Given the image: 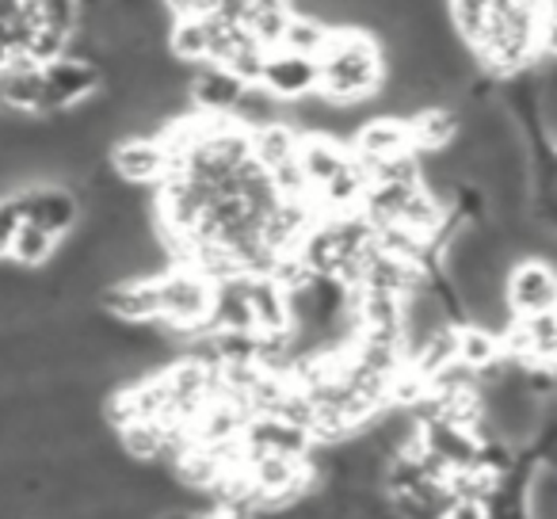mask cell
I'll return each mask as SVG.
<instances>
[{"instance_id": "6da1fadb", "label": "cell", "mask_w": 557, "mask_h": 519, "mask_svg": "<svg viewBox=\"0 0 557 519\" xmlns=\"http://www.w3.org/2000/svg\"><path fill=\"white\" fill-rule=\"evenodd\" d=\"M386 88V50L371 32H333L321 54V96L336 108H359Z\"/></svg>"}, {"instance_id": "7a4b0ae2", "label": "cell", "mask_w": 557, "mask_h": 519, "mask_svg": "<svg viewBox=\"0 0 557 519\" xmlns=\"http://www.w3.org/2000/svg\"><path fill=\"white\" fill-rule=\"evenodd\" d=\"M161 291V325L176 333L180 341H202L210 333V313H214V283L187 264H176L157 280Z\"/></svg>"}, {"instance_id": "3957f363", "label": "cell", "mask_w": 557, "mask_h": 519, "mask_svg": "<svg viewBox=\"0 0 557 519\" xmlns=\"http://www.w3.org/2000/svg\"><path fill=\"white\" fill-rule=\"evenodd\" d=\"M47 77V92H42V115H62V111H77L88 100L103 92V73L85 58H62V62L42 70Z\"/></svg>"}, {"instance_id": "277c9868", "label": "cell", "mask_w": 557, "mask_h": 519, "mask_svg": "<svg viewBox=\"0 0 557 519\" xmlns=\"http://www.w3.org/2000/svg\"><path fill=\"white\" fill-rule=\"evenodd\" d=\"M240 447H245V462L248 458H263V455L306 462L318 443H313V435L306 432L302 424H295V420L278 417V412H260V417L248 420L245 432H240Z\"/></svg>"}, {"instance_id": "5b68a950", "label": "cell", "mask_w": 557, "mask_h": 519, "mask_svg": "<svg viewBox=\"0 0 557 519\" xmlns=\"http://www.w3.org/2000/svg\"><path fill=\"white\" fill-rule=\"evenodd\" d=\"M108 164L131 187H161L172 176V153L164 138H115V146L108 149Z\"/></svg>"}, {"instance_id": "8992f818", "label": "cell", "mask_w": 557, "mask_h": 519, "mask_svg": "<svg viewBox=\"0 0 557 519\" xmlns=\"http://www.w3.org/2000/svg\"><path fill=\"white\" fill-rule=\"evenodd\" d=\"M504 295H508V306L519 321L554 313L557 310V272L546 260H519V264H511Z\"/></svg>"}, {"instance_id": "52a82bcc", "label": "cell", "mask_w": 557, "mask_h": 519, "mask_svg": "<svg viewBox=\"0 0 557 519\" xmlns=\"http://www.w3.org/2000/svg\"><path fill=\"white\" fill-rule=\"evenodd\" d=\"M24 207L27 222L42 225L58 240L81 225V195L70 184H32L24 191H12Z\"/></svg>"}, {"instance_id": "ba28073f", "label": "cell", "mask_w": 557, "mask_h": 519, "mask_svg": "<svg viewBox=\"0 0 557 519\" xmlns=\"http://www.w3.org/2000/svg\"><path fill=\"white\" fill-rule=\"evenodd\" d=\"M348 146H351V153H356V161L367 164V169H379V164L401 161V157L417 153V149H412L409 123L397 119V115L363 119L359 131H356V138H351Z\"/></svg>"}, {"instance_id": "9c48e42d", "label": "cell", "mask_w": 557, "mask_h": 519, "mask_svg": "<svg viewBox=\"0 0 557 519\" xmlns=\"http://www.w3.org/2000/svg\"><path fill=\"white\" fill-rule=\"evenodd\" d=\"M260 88H268L278 103H302L321 92V62L302 54H268L260 73Z\"/></svg>"}, {"instance_id": "30bf717a", "label": "cell", "mask_w": 557, "mask_h": 519, "mask_svg": "<svg viewBox=\"0 0 557 519\" xmlns=\"http://www.w3.org/2000/svg\"><path fill=\"white\" fill-rule=\"evenodd\" d=\"M100 310L119 325H161V291L157 280H126L96 291Z\"/></svg>"}, {"instance_id": "8fae6325", "label": "cell", "mask_w": 557, "mask_h": 519, "mask_svg": "<svg viewBox=\"0 0 557 519\" xmlns=\"http://www.w3.org/2000/svg\"><path fill=\"white\" fill-rule=\"evenodd\" d=\"M248 92V85L240 77H233L222 65H199L191 73V88H187V100L199 115H218L230 119L237 111L240 96Z\"/></svg>"}, {"instance_id": "7c38bea8", "label": "cell", "mask_w": 557, "mask_h": 519, "mask_svg": "<svg viewBox=\"0 0 557 519\" xmlns=\"http://www.w3.org/2000/svg\"><path fill=\"white\" fill-rule=\"evenodd\" d=\"M302 172L310 180V191L321 195L325 187H333L341 176H348L356 169V153H351L348 141H336V138H302Z\"/></svg>"}, {"instance_id": "4fadbf2b", "label": "cell", "mask_w": 557, "mask_h": 519, "mask_svg": "<svg viewBox=\"0 0 557 519\" xmlns=\"http://www.w3.org/2000/svg\"><path fill=\"white\" fill-rule=\"evenodd\" d=\"M42 92H47L42 65H35L27 54H20L9 70L0 73V108L4 111H16V115H42Z\"/></svg>"}, {"instance_id": "5bb4252c", "label": "cell", "mask_w": 557, "mask_h": 519, "mask_svg": "<svg viewBox=\"0 0 557 519\" xmlns=\"http://www.w3.org/2000/svg\"><path fill=\"white\" fill-rule=\"evenodd\" d=\"M248 302H252V321L260 336L290 333V295L283 283L271 275H248Z\"/></svg>"}, {"instance_id": "9a60e30c", "label": "cell", "mask_w": 557, "mask_h": 519, "mask_svg": "<svg viewBox=\"0 0 557 519\" xmlns=\"http://www.w3.org/2000/svg\"><path fill=\"white\" fill-rule=\"evenodd\" d=\"M290 20H295V9H290V4H278V0H271V4L268 0H248L240 27L252 35V42L260 50L278 54V50H283V39H287Z\"/></svg>"}, {"instance_id": "2e32d148", "label": "cell", "mask_w": 557, "mask_h": 519, "mask_svg": "<svg viewBox=\"0 0 557 519\" xmlns=\"http://www.w3.org/2000/svg\"><path fill=\"white\" fill-rule=\"evenodd\" d=\"M298 153H302V134H298L287 119L252 134V161H256V169H263L268 176L278 169H287V164H295Z\"/></svg>"}, {"instance_id": "e0dca14e", "label": "cell", "mask_w": 557, "mask_h": 519, "mask_svg": "<svg viewBox=\"0 0 557 519\" xmlns=\"http://www.w3.org/2000/svg\"><path fill=\"white\" fill-rule=\"evenodd\" d=\"M210 333H256L252 302H248V275L245 280L218 283L214 313H210Z\"/></svg>"}, {"instance_id": "ac0fdd59", "label": "cell", "mask_w": 557, "mask_h": 519, "mask_svg": "<svg viewBox=\"0 0 557 519\" xmlns=\"http://www.w3.org/2000/svg\"><path fill=\"white\" fill-rule=\"evenodd\" d=\"M169 54L180 65H207L210 62V20L180 16L169 27Z\"/></svg>"}, {"instance_id": "d6986e66", "label": "cell", "mask_w": 557, "mask_h": 519, "mask_svg": "<svg viewBox=\"0 0 557 519\" xmlns=\"http://www.w3.org/2000/svg\"><path fill=\"white\" fill-rule=\"evenodd\" d=\"M119 443H123V455L138 458V462H169L172 428L153 424V420H138V424L119 428Z\"/></svg>"}, {"instance_id": "ffe728a7", "label": "cell", "mask_w": 557, "mask_h": 519, "mask_svg": "<svg viewBox=\"0 0 557 519\" xmlns=\"http://www.w3.org/2000/svg\"><path fill=\"white\" fill-rule=\"evenodd\" d=\"M504 356V341L488 329H478V325H458V363L466 371L481 374L488 367H496Z\"/></svg>"}, {"instance_id": "44dd1931", "label": "cell", "mask_w": 557, "mask_h": 519, "mask_svg": "<svg viewBox=\"0 0 557 519\" xmlns=\"http://www.w3.org/2000/svg\"><path fill=\"white\" fill-rule=\"evenodd\" d=\"M54 256H58V237H54V233H47L42 225L27 222L24 230L16 233V240H12L9 264L24 268V272H35V268H47Z\"/></svg>"}, {"instance_id": "7402d4cb", "label": "cell", "mask_w": 557, "mask_h": 519, "mask_svg": "<svg viewBox=\"0 0 557 519\" xmlns=\"http://www.w3.org/2000/svg\"><path fill=\"white\" fill-rule=\"evenodd\" d=\"M290 9H295V4H290ZM329 39H333V27H325L321 20H313V16H306V12L295 9V20H290V27H287L283 50H287V54L318 58V62H321V54H325Z\"/></svg>"}, {"instance_id": "603a6c76", "label": "cell", "mask_w": 557, "mask_h": 519, "mask_svg": "<svg viewBox=\"0 0 557 519\" xmlns=\"http://www.w3.org/2000/svg\"><path fill=\"white\" fill-rule=\"evenodd\" d=\"M24 225H27V214L16 195H0V260H9L12 240H16V233L24 230Z\"/></svg>"}, {"instance_id": "cb8c5ba5", "label": "cell", "mask_w": 557, "mask_h": 519, "mask_svg": "<svg viewBox=\"0 0 557 519\" xmlns=\"http://www.w3.org/2000/svg\"><path fill=\"white\" fill-rule=\"evenodd\" d=\"M447 519H488V516L481 504H455V508L447 511Z\"/></svg>"}, {"instance_id": "d4e9b609", "label": "cell", "mask_w": 557, "mask_h": 519, "mask_svg": "<svg viewBox=\"0 0 557 519\" xmlns=\"http://www.w3.org/2000/svg\"><path fill=\"white\" fill-rule=\"evenodd\" d=\"M554 367H557V359H554Z\"/></svg>"}]
</instances>
